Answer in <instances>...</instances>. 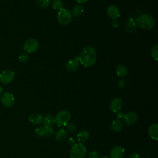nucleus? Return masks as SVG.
Instances as JSON below:
<instances>
[{"label":"nucleus","instance_id":"nucleus-1","mask_svg":"<svg viewBox=\"0 0 158 158\" xmlns=\"http://www.w3.org/2000/svg\"><path fill=\"white\" fill-rule=\"evenodd\" d=\"M79 62L85 67H89L94 65L96 60V52L95 49L90 46L84 47L79 56Z\"/></svg>","mask_w":158,"mask_h":158},{"label":"nucleus","instance_id":"nucleus-2","mask_svg":"<svg viewBox=\"0 0 158 158\" xmlns=\"http://www.w3.org/2000/svg\"><path fill=\"white\" fill-rule=\"evenodd\" d=\"M136 25L142 29L149 30L152 29L155 24V21L153 17L147 14H144L139 15L136 20Z\"/></svg>","mask_w":158,"mask_h":158},{"label":"nucleus","instance_id":"nucleus-3","mask_svg":"<svg viewBox=\"0 0 158 158\" xmlns=\"http://www.w3.org/2000/svg\"><path fill=\"white\" fill-rule=\"evenodd\" d=\"M86 154V148L82 143L75 144L70 151V158H84Z\"/></svg>","mask_w":158,"mask_h":158},{"label":"nucleus","instance_id":"nucleus-4","mask_svg":"<svg viewBox=\"0 0 158 158\" xmlns=\"http://www.w3.org/2000/svg\"><path fill=\"white\" fill-rule=\"evenodd\" d=\"M71 118V115L68 110H61L55 116V123L58 127H65L68 123Z\"/></svg>","mask_w":158,"mask_h":158},{"label":"nucleus","instance_id":"nucleus-5","mask_svg":"<svg viewBox=\"0 0 158 158\" xmlns=\"http://www.w3.org/2000/svg\"><path fill=\"white\" fill-rule=\"evenodd\" d=\"M72 18L71 12L65 8L59 10L57 15V20L60 24L67 25L70 22Z\"/></svg>","mask_w":158,"mask_h":158},{"label":"nucleus","instance_id":"nucleus-6","mask_svg":"<svg viewBox=\"0 0 158 158\" xmlns=\"http://www.w3.org/2000/svg\"><path fill=\"white\" fill-rule=\"evenodd\" d=\"M0 101L1 104L7 108L12 107L15 104V98L13 94L9 91L2 93L1 95Z\"/></svg>","mask_w":158,"mask_h":158},{"label":"nucleus","instance_id":"nucleus-7","mask_svg":"<svg viewBox=\"0 0 158 158\" xmlns=\"http://www.w3.org/2000/svg\"><path fill=\"white\" fill-rule=\"evenodd\" d=\"M39 48V43L35 38L27 39L23 44V49L27 53H33Z\"/></svg>","mask_w":158,"mask_h":158},{"label":"nucleus","instance_id":"nucleus-8","mask_svg":"<svg viewBox=\"0 0 158 158\" xmlns=\"http://www.w3.org/2000/svg\"><path fill=\"white\" fill-rule=\"evenodd\" d=\"M15 77L14 72L9 69L3 70L0 73V81L4 85H7L10 83Z\"/></svg>","mask_w":158,"mask_h":158},{"label":"nucleus","instance_id":"nucleus-9","mask_svg":"<svg viewBox=\"0 0 158 158\" xmlns=\"http://www.w3.org/2000/svg\"><path fill=\"white\" fill-rule=\"evenodd\" d=\"M123 106V101L120 98H114L110 103V109L112 112L117 113L120 111Z\"/></svg>","mask_w":158,"mask_h":158},{"label":"nucleus","instance_id":"nucleus-10","mask_svg":"<svg viewBox=\"0 0 158 158\" xmlns=\"http://www.w3.org/2000/svg\"><path fill=\"white\" fill-rule=\"evenodd\" d=\"M137 28V25L134 17L132 15L128 17L127 20V23L125 25V31L127 33H134Z\"/></svg>","mask_w":158,"mask_h":158},{"label":"nucleus","instance_id":"nucleus-11","mask_svg":"<svg viewBox=\"0 0 158 158\" xmlns=\"http://www.w3.org/2000/svg\"><path fill=\"white\" fill-rule=\"evenodd\" d=\"M107 15L113 20H116L120 15V12L118 7L115 5H110L107 9Z\"/></svg>","mask_w":158,"mask_h":158},{"label":"nucleus","instance_id":"nucleus-12","mask_svg":"<svg viewBox=\"0 0 158 158\" xmlns=\"http://www.w3.org/2000/svg\"><path fill=\"white\" fill-rule=\"evenodd\" d=\"M138 115L134 112H128L124 114L123 121L125 123L128 125H131L135 124L138 120Z\"/></svg>","mask_w":158,"mask_h":158},{"label":"nucleus","instance_id":"nucleus-13","mask_svg":"<svg viewBox=\"0 0 158 158\" xmlns=\"http://www.w3.org/2000/svg\"><path fill=\"white\" fill-rule=\"evenodd\" d=\"M124 154V148L120 146H116L112 149L110 153V158H123Z\"/></svg>","mask_w":158,"mask_h":158},{"label":"nucleus","instance_id":"nucleus-14","mask_svg":"<svg viewBox=\"0 0 158 158\" xmlns=\"http://www.w3.org/2000/svg\"><path fill=\"white\" fill-rule=\"evenodd\" d=\"M79 60L78 56L69 60L65 64V69L69 72H75L78 67Z\"/></svg>","mask_w":158,"mask_h":158},{"label":"nucleus","instance_id":"nucleus-15","mask_svg":"<svg viewBox=\"0 0 158 158\" xmlns=\"http://www.w3.org/2000/svg\"><path fill=\"white\" fill-rule=\"evenodd\" d=\"M148 132L151 139L157 141L158 139V125L157 123H153L149 125Z\"/></svg>","mask_w":158,"mask_h":158},{"label":"nucleus","instance_id":"nucleus-16","mask_svg":"<svg viewBox=\"0 0 158 158\" xmlns=\"http://www.w3.org/2000/svg\"><path fill=\"white\" fill-rule=\"evenodd\" d=\"M68 136V132L66 129L60 128L56 133V139L58 142L64 141Z\"/></svg>","mask_w":158,"mask_h":158},{"label":"nucleus","instance_id":"nucleus-17","mask_svg":"<svg viewBox=\"0 0 158 158\" xmlns=\"http://www.w3.org/2000/svg\"><path fill=\"white\" fill-rule=\"evenodd\" d=\"M30 122L34 125H38L42 123L43 115L39 113H33L29 116Z\"/></svg>","mask_w":158,"mask_h":158},{"label":"nucleus","instance_id":"nucleus-18","mask_svg":"<svg viewBox=\"0 0 158 158\" xmlns=\"http://www.w3.org/2000/svg\"><path fill=\"white\" fill-rule=\"evenodd\" d=\"M77 138L80 143H85L89 138V133L86 130H82L77 133Z\"/></svg>","mask_w":158,"mask_h":158},{"label":"nucleus","instance_id":"nucleus-19","mask_svg":"<svg viewBox=\"0 0 158 158\" xmlns=\"http://www.w3.org/2000/svg\"><path fill=\"white\" fill-rule=\"evenodd\" d=\"M123 126V123L122 120L116 118L112 122L110 128L112 131L115 132H119L122 130Z\"/></svg>","mask_w":158,"mask_h":158},{"label":"nucleus","instance_id":"nucleus-20","mask_svg":"<svg viewBox=\"0 0 158 158\" xmlns=\"http://www.w3.org/2000/svg\"><path fill=\"white\" fill-rule=\"evenodd\" d=\"M42 123L44 126H52L55 124L54 117L49 114L44 115L43 116Z\"/></svg>","mask_w":158,"mask_h":158},{"label":"nucleus","instance_id":"nucleus-21","mask_svg":"<svg viewBox=\"0 0 158 158\" xmlns=\"http://www.w3.org/2000/svg\"><path fill=\"white\" fill-rule=\"evenodd\" d=\"M115 72L117 75L120 77H124L128 73L127 67L122 64H119L116 67Z\"/></svg>","mask_w":158,"mask_h":158},{"label":"nucleus","instance_id":"nucleus-22","mask_svg":"<svg viewBox=\"0 0 158 158\" xmlns=\"http://www.w3.org/2000/svg\"><path fill=\"white\" fill-rule=\"evenodd\" d=\"M84 11H85V10H84L83 7L80 4H77L73 7L71 13H72V16L78 17L81 16L83 14Z\"/></svg>","mask_w":158,"mask_h":158},{"label":"nucleus","instance_id":"nucleus-23","mask_svg":"<svg viewBox=\"0 0 158 158\" xmlns=\"http://www.w3.org/2000/svg\"><path fill=\"white\" fill-rule=\"evenodd\" d=\"M51 5L52 9L55 10H60L64 8V3L62 0H53Z\"/></svg>","mask_w":158,"mask_h":158},{"label":"nucleus","instance_id":"nucleus-24","mask_svg":"<svg viewBox=\"0 0 158 158\" xmlns=\"http://www.w3.org/2000/svg\"><path fill=\"white\" fill-rule=\"evenodd\" d=\"M54 134V130L52 126H44V135L46 137H51Z\"/></svg>","mask_w":158,"mask_h":158},{"label":"nucleus","instance_id":"nucleus-25","mask_svg":"<svg viewBox=\"0 0 158 158\" xmlns=\"http://www.w3.org/2000/svg\"><path fill=\"white\" fill-rule=\"evenodd\" d=\"M51 3L50 0H36V4L41 8L48 7Z\"/></svg>","mask_w":158,"mask_h":158},{"label":"nucleus","instance_id":"nucleus-26","mask_svg":"<svg viewBox=\"0 0 158 158\" xmlns=\"http://www.w3.org/2000/svg\"><path fill=\"white\" fill-rule=\"evenodd\" d=\"M158 45L157 44H156L154 45L152 49H151V56L152 57L153 59H154V60L156 61H157L158 60Z\"/></svg>","mask_w":158,"mask_h":158},{"label":"nucleus","instance_id":"nucleus-27","mask_svg":"<svg viewBox=\"0 0 158 158\" xmlns=\"http://www.w3.org/2000/svg\"><path fill=\"white\" fill-rule=\"evenodd\" d=\"M35 133L39 137L44 136V127L41 125L38 126L35 129Z\"/></svg>","mask_w":158,"mask_h":158},{"label":"nucleus","instance_id":"nucleus-28","mask_svg":"<svg viewBox=\"0 0 158 158\" xmlns=\"http://www.w3.org/2000/svg\"><path fill=\"white\" fill-rule=\"evenodd\" d=\"M66 128H67V129H66L67 131H68L70 133L74 132L77 129L76 125L73 123H68L66 125Z\"/></svg>","mask_w":158,"mask_h":158},{"label":"nucleus","instance_id":"nucleus-29","mask_svg":"<svg viewBox=\"0 0 158 158\" xmlns=\"http://www.w3.org/2000/svg\"><path fill=\"white\" fill-rule=\"evenodd\" d=\"M28 55L26 53H22L19 56V60L20 62H22V63H25L28 61Z\"/></svg>","mask_w":158,"mask_h":158},{"label":"nucleus","instance_id":"nucleus-30","mask_svg":"<svg viewBox=\"0 0 158 158\" xmlns=\"http://www.w3.org/2000/svg\"><path fill=\"white\" fill-rule=\"evenodd\" d=\"M89 158H99V154L96 151H91L89 153Z\"/></svg>","mask_w":158,"mask_h":158},{"label":"nucleus","instance_id":"nucleus-31","mask_svg":"<svg viewBox=\"0 0 158 158\" xmlns=\"http://www.w3.org/2000/svg\"><path fill=\"white\" fill-rule=\"evenodd\" d=\"M126 85V82L123 79H120L117 82V85L120 88H124Z\"/></svg>","mask_w":158,"mask_h":158},{"label":"nucleus","instance_id":"nucleus-32","mask_svg":"<svg viewBox=\"0 0 158 158\" xmlns=\"http://www.w3.org/2000/svg\"><path fill=\"white\" fill-rule=\"evenodd\" d=\"M67 142H68V144L72 146L75 144V140L73 137L69 138L67 139Z\"/></svg>","mask_w":158,"mask_h":158},{"label":"nucleus","instance_id":"nucleus-33","mask_svg":"<svg viewBox=\"0 0 158 158\" xmlns=\"http://www.w3.org/2000/svg\"><path fill=\"white\" fill-rule=\"evenodd\" d=\"M124 113L122 112V111H118L117 112L116 114V116H117V118L118 119H122L123 118V116H124Z\"/></svg>","mask_w":158,"mask_h":158},{"label":"nucleus","instance_id":"nucleus-34","mask_svg":"<svg viewBox=\"0 0 158 158\" xmlns=\"http://www.w3.org/2000/svg\"><path fill=\"white\" fill-rule=\"evenodd\" d=\"M130 158H141V156L138 152H135L130 155Z\"/></svg>","mask_w":158,"mask_h":158},{"label":"nucleus","instance_id":"nucleus-35","mask_svg":"<svg viewBox=\"0 0 158 158\" xmlns=\"http://www.w3.org/2000/svg\"><path fill=\"white\" fill-rule=\"evenodd\" d=\"M75 1L80 4H85V3H86L89 0H75Z\"/></svg>","mask_w":158,"mask_h":158},{"label":"nucleus","instance_id":"nucleus-36","mask_svg":"<svg viewBox=\"0 0 158 158\" xmlns=\"http://www.w3.org/2000/svg\"><path fill=\"white\" fill-rule=\"evenodd\" d=\"M112 26H114V27H117L118 25V21H117L116 20H114V21L112 22Z\"/></svg>","mask_w":158,"mask_h":158},{"label":"nucleus","instance_id":"nucleus-37","mask_svg":"<svg viewBox=\"0 0 158 158\" xmlns=\"http://www.w3.org/2000/svg\"><path fill=\"white\" fill-rule=\"evenodd\" d=\"M2 93H3V88H2V86L0 85V95H1V94H2Z\"/></svg>","mask_w":158,"mask_h":158},{"label":"nucleus","instance_id":"nucleus-38","mask_svg":"<svg viewBox=\"0 0 158 158\" xmlns=\"http://www.w3.org/2000/svg\"><path fill=\"white\" fill-rule=\"evenodd\" d=\"M101 158H110V157H109L108 156H103V157H102Z\"/></svg>","mask_w":158,"mask_h":158}]
</instances>
